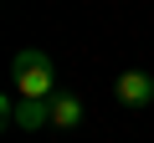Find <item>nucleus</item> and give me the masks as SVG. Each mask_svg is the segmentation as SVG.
Masks as SVG:
<instances>
[{"instance_id":"1","label":"nucleus","mask_w":154,"mask_h":143,"mask_svg":"<svg viewBox=\"0 0 154 143\" xmlns=\"http://www.w3.org/2000/svg\"><path fill=\"white\" fill-rule=\"evenodd\" d=\"M11 92L21 102H51L57 97V66L41 46H26L11 56Z\"/></svg>"},{"instance_id":"2","label":"nucleus","mask_w":154,"mask_h":143,"mask_svg":"<svg viewBox=\"0 0 154 143\" xmlns=\"http://www.w3.org/2000/svg\"><path fill=\"white\" fill-rule=\"evenodd\" d=\"M113 97H118L128 112H144V107L154 102V77H149V72H123V77L113 82Z\"/></svg>"},{"instance_id":"3","label":"nucleus","mask_w":154,"mask_h":143,"mask_svg":"<svg viewBox=\"0 0 154 143\" xmlns=\"http://www.w3.org/2000/svg\"><path fill=\"white\" fill-rule=\"evenodd\" d=\"M51 128H62V133L82 128V97H72V92H57V97H51Z\"/></svg>"},{"instance_id":"4","label":"nucleus","mask_w":154,"mask_h":143,"mask_svg":"<svg viewBox=\"0 0 154 143\" xmlns=\"http://www.w3.org/2000/svg\"><path fill=\"white\" fill-rule=\"evenodd\" d=\"M11 128H21V133H41V128H51V102H16Z\"/></svg>"}]
</instances>
